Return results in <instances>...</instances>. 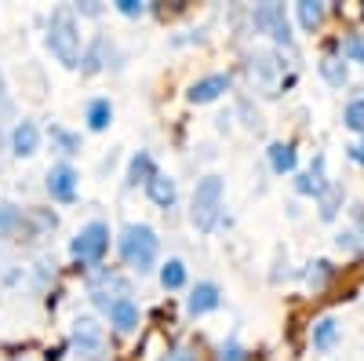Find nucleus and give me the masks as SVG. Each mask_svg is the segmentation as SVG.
Instances as JSON below:
<instances>
[{
	"mask_svg": "<svg viewBox=\"0 0 364 361\" xmlns=\"http://www.w3.org/2000/svg\"><path fill=\"white\" fill-rule=\"evenodd\" d=\"M48 48L63 66H80V26L70 8H55L48 19Z\"/></svg>",
	"mask_w": 364,
	"mask_h": 361,
	"instance_id": "1",
	"label": "nucleus"
},
{
	"mask_svg": "<svg viewBox=\"0 0 364 361\" xmlns=\"http://www.w3.org/2000/svg\"><path fill=\"white\" fill-rule=\"evenodd\" d=\"M223 175H204L193 187V201H190V223L200 234H211L223 219Z\"/></svg>",
	"mask_w": 364,
	"mask_h": 361,
	"instance_id": "2",
	"label": "nucleus"
},
{
	"mask_svg": "<svg viewBox=\"0 0 364 361\" xmlns=\"http://www.w3.org/2000/svg\"><path fill=\"white\" fill-rule=\"evenodd\" d=\"M157 248H161V241H157L154 226H146V223H128L124 230H120V256H124V263L135 266L139 274L154 270Z\"/></svg>",
	"mask_w": 364,
	"mask_h": 361,
	"instance_id": "3",
	"label": "nucleus"
},
{
	"mask_svg": "<svg viewBox=\"0 0 364 361\" xmlns=\"http://www.w3.org/2000/svg\"><path fill=\"white\" fill-rule=\"evenodd\" d=\"M106 248H109V226L102 223V219H95V223H87L77 237H73V245H70V252H73V259L77 263H99L102 256H106Z\"/></svg>",
	"mask_w": 364,
	"mask_h": 361,
	"instance_id": "4",
	"label": "nucleus"
},
{
	"mask_svg": "<svg viewBox=\"0 0 364 361\" xmlns=\"http://www.w3.org/2000/svg\"><path fill=\"white\" fill-rule=\"evenodd\" d=\"M252 26H255V33H269L277 44H291V22H288L284 4H255Z\"/></svg>",
	"mask_w": 364,
	"mask_h": 361,
	"instance_id": "5",
	"label": "nucleus"
},
{
	"mask_svg": "<svg viewBox=\"0 0 364 361\" xmlns=\"http://www.w3.org/2000/svg\"><path fill=\"white\" fill-rule=\"evenodd\" d=\"M223 303V292H219V285H211V281H197L193 288H190V299H186V310H190V318H204V314H211Z\"/></svg>",
	"mask_w": 364,
	"mask_h": 361,
	"instance_id": "6",
	"label": "nucleus"
},
{
	"mask_svg": "<svg viewBox=\"0 0 364 361\" xmlns=\"http://www.w3.org/2000/svg\"><path fill=\"white\" fill-rule=\"evenodd\" d=\"M48 194H51V201L70 204V201L77 197V172H73L70 164H55V168L48 172Z\"/></svg>",
	"mask_w": 364,
	"mask_h": 361,
	"instance_id": "7",
	"label": "nucleus"
},
{
	"mask_svg": "<svg viewBox=\"0 0 364 361\" xmlns=\"http://www.w3.org/2000/svg\"><path fill=\"white\" fill-rule=\"evenodd\" d=\"M328 187H331V183H328V175H324V154H317L314 164L295 179V190H299L302 197H314V201H317Z\"/></svg>",
	"mask_w": 364,
	"mask_h": 361,
	"instance_id": "8",
	"label": "nucleus"
},
{
	"mask_svg": "<svg viewBox=\"0 0 364 361\" xmlns=\"http://www.w3.org/2000/svg\"><path fill=\"white\" fill-rule=\"evenodd\" d=\"M223 92H230V73H211V77H200L197 84H190L186 99L190 103H215Z\"/></svg>",
	"mask_w": 364,
	"mask_h": 361,
	"instance_id": "9",
	"label": "nucleus"
},
{
	"mask_svg": "<svg viewBox=\"0 0 364 361\" xmlns=\"http://www.w3.org/2000/svg\"><path fill=\"white\" fill-rule=\"evenodd\" d=\"M37 146H41V128L33 120H18L15 132H11V154L15 157H33Z\"/></svg>",
	"mask_w": 364,
	"mask_h": 361,
	"instance_id": "10",
	"label": "nucleus"
},
{
	"mask_svg": "<svg viewBox=\"0 0 364 361\" xmlns=\"http://www.w3.org/2000/svg\"><path fill=\"white\" fill-rule=\"evenodd\" d=\"M146 194H149V201H154L157 208H175V201H178V187H175V179L171 175H164V172H157L154 179L146 183Z\"/></svg>",
	"mask_w": 364,
	"mask_h": 361,
	"instance_id": "11",
	"label": "nucleus"
},
{
	"mask_svg": "<svg viewBox=\"0 0 364 361\" xmlns=\"http://www.w3.org/2000/svg\"><path fill=\"white\" fill-rule=\"evenodd\" d=\"M106 314H109V325L117 328V333H124V336L139 328V307L132 303V299H117Z\"/></svg>",
	"mask_w": 364,
	"mask_h": 361,
	"instance_id": "12",
	"label": "nucleus"
},
{
	"mask_svg": "<svg viewBox=\"0 0 364 361\" xmlns=\"http://www.w3.org/2000/svg\"><path fill=\"white\" fill-rule=\"evenodd\" d=\"M317 70H321V77H324V80H328L331 88H343V84L350 80V73H346V63H343V55H336V51L321 55Z\"/></svg>",
	"mask_w": 364,
	"mask_h": 361,
	"instance_id": "13",
	"label": "nucleus"
},
{
	"mask_svg": "<svg viewBox=\"0 0 364 361\" xmlns=\"http://www.w3.org/2000/svg\"><path fill=\"white\" fill-rule=\"evenodd\" d=\"M295 15H299V26L306 29V33H314V29L324 26L328 4H321V0H302V4H295Z\"/></svg>",
	"mask_w": 364,
	"mask_h": 361,
	"instance_id": "14",
	"label": "nucleus"
},
{
	"mask_svg": "<svg viewBox=\"0 0 364 361\" xmlns=\"http://www.w3.org/2000/svg\"><path fill=\"white\" fill-rule=\"evenodd\" d=\"M295 164H299V154H295L291 142H273V146H269V168L277 172V175L295 172Z\"/></svg>",
	"mask_w": 364,
	"mask_h": 361,
	"instance_id": "15",
	"label": "nucleus"
},
{
	"mask_svg": "<svg viewBox=\"0 0 364 361\" xmlns=\"http://www.w3.org/2000/svg\"><path fill=\"white\" fill-rule=\"evenodd\" d=\"M339 343V321L336 318H317L314 321V350H331Z\"/></svg>",
	"mask_w": 364,
	"mask_h": 361,
	"instance_id": "16",
	"label": "nucleus"
},
{
	"mask_svg": "<svg viewBox=\"0 0 364 361\" xmlns=\"http://www.w3.org/2000/svg\"><path fill=\"white\" fill-rule=\"evenodd\" d=\"M154 175H157V168H154V157H149V150H139V154L132 157V164H128V183H132V187H139V183L146 187Z\"/></svg>",
	"mask_w": 364,
	"mask_h": 361,
	"instance_id": "17",
	"label": "nucleus"
},
{
	"mask_svg": "<svg viewBox=\"0 0 364 361\" xmlns=\"http://www.w3.org/2000/svg\"><path fill=\"white\" fill-rule=\"evenodd\" d=\"M113 120V103L109 99H91L87 103V128L91 132H106Z\"/></svg>",
	"mask_w": 364,
	"mask_h": 361,
	"instance_id": "18",
	"label": "nucleus"
},
{
	"mask_svg": "<svg viewBox=\"0 0 364 361\" xmlns=\"http://www.w3.org/2000/svg\"><path fill=\"white\" fill-rule=\"evenodd\" d=\"M73 343L80 347V350H99L102 347V333H99V325L95 321H77V328H73Z\"/></svg>",
	"mask_w": 364,
	"mask_h": 361,
	"instance_id": "19",
	"label": "nucleus"
},
{
	"mask_svg": "<svg viewBox=\"0 0 364 361\" xmlns=\"http://www.w3.org/2000/svg\"><path fill=\"white\" fill-rule=\"evenodd\" d=\"M161 285H164L168 292H175V288L186 285V263H182V259H168V263L161 266Z\"/></svg>",
	"mask_w": 364,
	"mask_h": 361,
	"instance_id": "20",
	"label": "nucleus"
},
{
	"mask_svg": "<svg viewBox=\"0 0 364 361\" xmlns=\"http://www.w3.org/2000/svg\"><path fill=\"white\" fill-rule=\"evenodd\" d=\"M317 201H321V219H328V223H331V219L339 216V204H343V187H339V183H331V187H328Z\"/></svg>",
	"mask_w": 364,
	"mask_h": 361,
	"instance_id": "21",
	"label": "nucleus"
},
{
	"mask_svg": "<svg viewBox=\"0 0 364 361\" xmlns=\"http://www.w3.org/2000/svg\"><path fill=\"white\" fill-rule=\"evenodd\" d=\"M22 230V212L15 204H0V237H15Z\"/></svg>",
	"mask_w": 364,
	"mask_h": 361,
	"instance_id": "22",
	"label": "nucleus"
},
{
	"mask_svg": "<svg viewBox=\"0 0 364 361\" xmlns=\"http://www.w3.org/2000/svg\"><path fill=\"white\" fill-rule=\"evenodd\" d=\"M273 73H277V55H269V51H259V55H252V77H259V80H269Z\"/></svg>",
	"mask_w": 364,
	"mask_h": 361,
	"instance_id": "23",
	"label": "nucleus"
},
{
	"mask_svg": "<svg viewBox=\"0 0 364 361\" xmlns=\"http://www.w3.org/2000/svg\"><path fill=\"white\" fill-rule=\"evenodd\" d=\"M51 142L63 150V154H80V135H73V132H66V128H58V125H51Z\"/></svg>",
	"mask_w": 364,
	"mask_h": 361,
	"instance_id": "24",
	"label": "nucleus"
},
{
	"mask_svg": "<svg viewBox=\"0 0 364 361\" xmlns=\"http://www.w3.org/2000/svg\"><path fill=\"white\" fill-rule=\"evenodd\" d=\"M102 51H106V37H99L95 44H91V51H87V55H80V63H84V73H99V70L106 66Z\"/></svg>",
	"mask_w": 364,
	"mask_h": 361,
	"instance_id": "25",
	"label": "nucleus"
},
{
	"mask_svg": "<svg viewBox=\"0 0 364 361\" xmlns=\"http://www.w3.org/2000/svg\"><path fill=\"white\" fill-rule=\"evenodd\" d=\"M339 51H343V55L350 58V63L364 66V33H350V37H343Z\"/></svg>",
	"mask_w": 364,
	"mask_h": 361,
	"instance_id": "26",
	"label": "nucleus"
},
{
	"mask_svg": "<svg viewBox=\"0 0 364 361\" xmlns=\"http://www.w3.org/2000/svg\"><path fill=\"white\" fill-rule=\"evenodd\" d=\"M343 120H346V128H350V132H357V135H364V99H353V103L346 106V113H343Z\"/></svg>",
	"mask_w": 364,
	"mask_h": 361,
	"instance_id": "27",
	"label": "nucleus"
},
{
	"mask_svg": "<svg viewBox=\"0 0 364 361\" xmlns=\"http://www.w3.org/2000/svg\"><path fill=\"white\" fill-rule=\"evenodd\" d=\"M331 278H336V266H331L328 259H317L314 270H310V285H314V288H324Z\"/></svg>",
	"mask_w": 364,
	"mask_h": 361,
	"instance_id": "28",
	"label": "nucleus"
},
{
	"mask_svg": "<svg viewBox=\"0 0 364 361\" xmlns=\"http://www.w3.org/2000/svg\"><path fill=\"white\" fill-rule=\"evenodd\" d=\"M219 361H248V350L240 347L237 340H226L223 350H219Z\"/></svg>",
	"mask_w": 364,
	"mask_h": 361,
	"instance_id": "29",
	"label": "nucleus"
},
{
	"mask_svg": "<svg viewBox=\"0 0 364 361\" xmlns=\"http://www.w3.org/2000/svg\"><path fill=\"white\" fill-rule=\"evenodd\" d=\"M117 11H120V15H128V19H139V15L146 11V4H139V0H120Z\"/></svg>",
	"mask_w": 364,
	"mask_h": 361,
	"instance_id": "30",
	"label": "nucleus"
},
{
	"mask_svg": "<svg viewBox=\"0 0 364 361\" xmlns=\"http://www.w3.org/2000/svg\"><path fill=\"white\" fill-rule=\"evenodd\" d=\"M336 245H339V248H346V252H353V248L360 245V241H357V230H339Z\"/></svg>",
	"mask_w": 364,
	"mask_h": 361,
	"instance_id": "31",
	"label": "nucleus"
},
{
	"mask_svg": "<svg viewBox=\"0 0 364 361\" xmlns=\"http://www.w3.org/2000/svg\"><path fill=\"white\" fill-rule=\"evenodd\" d=\"M350 157L364 164V142H357V146H350Z\"/></svg>",
	"mask_w": 364,
	"mask_h": 361,
	"instance_id": "32",
	"label": "nucleus"
},
{
	"mask_svg": "<svg viewBox=\"0 0 364 361\" xmlns=\"http://www.w3.org/2000/svg\"><path fill=\"white\" fill-rule=\"evenodd\" d=\"M0 92H4V80H0Z\"/></svg>",
	"mask_w": 364,
	"mask_h": 361,
	"instance_id": "33",
	"label": "nucleus"
},
{
	"mask_svg": "<svg viewBox=\"0 0 364 361\" xmlns=\"http://www.w3.org/2000/svg\"><path fill=\"white\" fill-rule=\"evenodd\" d=\"M161 361H168V357H161Z\"/></svg>",
	"mask_w": 364,
	"mask_h": 361,
	"instance_id": "34",
	"label": "nucleus"
}]
</instances>
